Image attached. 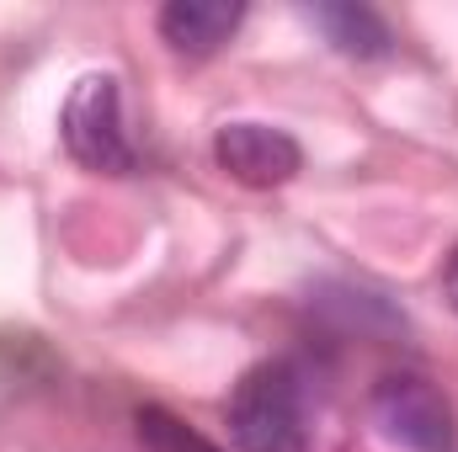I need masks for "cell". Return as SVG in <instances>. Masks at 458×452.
<instances>
[{"instance_id": "6da1fadb", "label": "cell", "mask_w": 458, "mask_h": 452, "mask_svg": "<svg viewBox=\"0 0 458 452\" xmlns=\"http://www.w3.org/2000/svg\"><path fill=\"white\" fill-rule=\"evenodd\" d=\"M315 378L293 356L256 362L229 394V442L240 452H315Z\"/></svg>"}, {"instance_id": "7a4b0ae2", "label": "cell", "mask_w": 458, "mask_h": 452, "mask_svg": "<svg viewBox=\"0 0 458 452\" xmlns=\"http://www.w3.org/2000/svg\"><path fill=\"white\" fill-rule=\"evenodd\" d=\"M59 138L97 176H128L139 165V149L123 128V91L113 75H81L70 86L59 113Z\"/></svg>"}, {"instance_id": "3957f363", "label": "cell", "mask_w": 458, "mask_h": 452, "mask_svg": "<svg viewBox=\"0 0 458 452\" xmlns=\"http://www.w3.org/2000/svg\"><path fill=\"white\" fill-rule=\"evenodd\" d=\"M373 421L389 442L411 452H458L454 399L421 372H389L373 389Z\"/></svg>"}, {"instance_id": "277c9868", "label": "cell", "mask_w": 458, "mask_h": 452, "mask_svg": "<svg viewBox=\"0 0 458 452\" xmlns=\"http://www.w3.org/2000/svg\"><path fill=\"white\" fill-rule=\"evenodd\" d=\"M214 160L240 187H283L299 176L304 149L293 133H283L272 122H225L214 133Z\"/></svg>"}, {"instance_id": "5b68a950", "label": "cell", "mask_w": 458, "mask_h": 452, "mask_svg": "<svg viewBox=\"0 0 458 452\" xmlns=\"http://www.w3.org/2000/svg\"><path fill=\"white\" fill-rule=\"evenodd\" d=\"M240 21H245V5L234 0H171L160 11V38L187 59H208L240 32Z\"/></svg>"}, {"instance_id": "8992f818", "label": "cell", "mask_w": 458, "mask_h": 452, "mask_svg": "<svg viewBox=\"0 0 458 452\" xmlns=\"http://www.w3.org/2000/svg\"><path fill=\"white\" fill-rule=\"evenodd\" d=\"M310 21L342 48L352 59H378V54H389L394 48V38H389V27H384V16L373 11V5H315L310 11Z\"/></svg>"}, {"instance_id": "52a82bcc", "label": "cell", "mask_w": 458, "mask_h": 452, "mask_svg": "<svg viewBox=\"0 0 458 452\" xmlns=\"http://www.w3.org/2000/svg\"><path fill=\"white\" fill-rule=\"evenodd\" d=\"M133 426H139V442L149 452H225L219 442H208L198 426H187L182 415H171L165 405H144L133 415Z\"/></svg>"}, {"instance_id": "ba28073f", "label": "cell", "mask_w": 458, "mask_h": 452, "mask_svg": "<svg viewBox=\"0 0 458 452\" xmlns=\"http://www.w3.org/2000/svg\"><path fill=\"white\" fill-rule=\"evenodd\" d=\"M443 298L458 309V245L448 250V261H443Z\"/></svg>"}]
</instances>
